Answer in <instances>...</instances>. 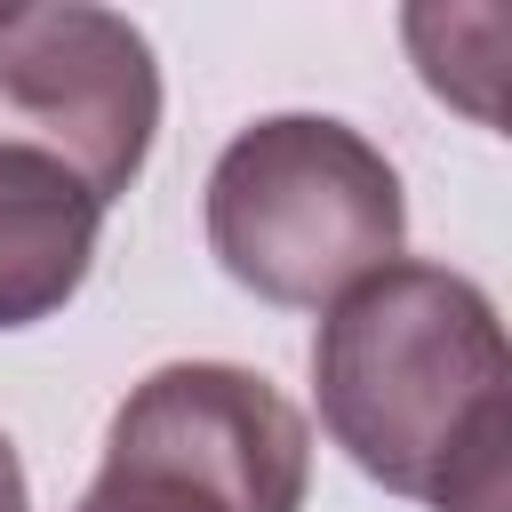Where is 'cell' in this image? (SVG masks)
<instances>
[{"mask_svg":"<svg viewBox=\"0 0 512 512\" xmlns=\"http://www.w3.org/2000/svg\"><path fill=\"white\" fill-rule=\"evenodd\" d=\"M328 440L432 512H504L512 352L480 280L448 264H384L328 304L312 336Z\"/></svg>","mask_w":512,"mask_h":512,"instance_id":"6da1fadb","label":"cell"},{"mask_svg":"<svg viewBox=\"0 0 512 512\" xmlns=\"http://www.w3.org/2000/svg\"><path fill=\"white\" fill-rule=\"evenodd\" d=\"M400 240V176L344 120L272 112L240 128L208 168V248L264 304L320 312L400 264Z\"/></svg>","mask_w":512,"mask_h":512,"instance_id":"7a4b0ae2","label":"cell"},{"mask_svg":"<svg viewBox=\"0 0 512 512\" xmlns=\"http://www.w3.org/2000/svg\"><path fill=\"white\" fill-rule=\"evenodd\" d=\"M160 128L152 40L88 0L0 8V144L56 160L88 200H120L144 176Z\"/></svg>","mask_w":512,"mask_h":512,"instance_id":"3957f363","label":"cell"},{"mask_svg":"<svg viewBox=\"0 0 512 512\" xmlns=\"http://www.w3.org/2000/svg\"><path fill=\"white\" fill-rule=\"evenodd\" d=\"M104 472L152 480L200 512H304L312 432L256 368L168 360L120 400Z\"/></svg>","mask_w":512,"mask_h":512,"instance_id":"277c9868","label":"cell"},{"mask_svg":"<svg viewBox=\"0 0 512 512\" xmlns=\"http://www.w3.org/2000/svg\"><path fill=\"white\" fill-rule=\"evenodd\" d=\"M104 200H88L56 160L0 144V328L64 312L96 264Z\"/></svg>","mask_w":512,"mask_h":512,"instance_id":"5b68a950","label":"cell"},{"mask_svg":"<svg viewBox=\"0 0 512 512\" xmlns=\"http://www.w3.org/2000/svg\"><path fill=\"white\" fill-rule=\"evenodd\" d=\"M72 512H200V504H184V496H168V488H152V480H120V472H96V488H88Z\"/></svg>","mask_w":512,"mask_h":512,"instance_id":"8992f818","label":"cell"},{"mask_svg":"<svg viewBox=\"0 0 512 512\" xmlns=\"http://www.w3.org/2000/svg\"><path fill=\"white\" fill-rule=\"evenodd\" d=\"M0 512H32V488H24V464H16L8 432H0Z\"/></svg>","mask_w":512,"mask_h":512,"instance_id":"52a82bcc","label":"cell"}]
</instances>
